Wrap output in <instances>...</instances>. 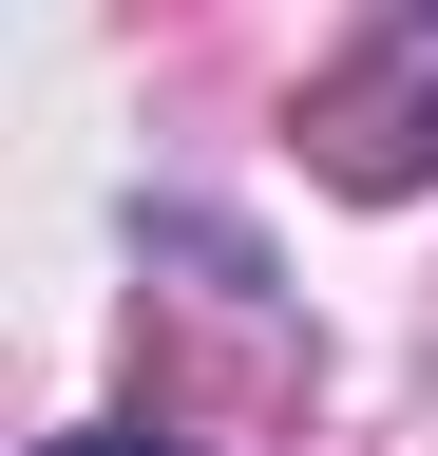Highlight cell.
I'll return each instance as SVG.
<instances>
[{
  "label": "cell",
  "instance_id": "cell-1",
  "mask_svg": "<svg viewBox=\"0 0 438 456\" xmlns=\"http://www.w3.org/2000/svg\"><path fill=\"white\" fill-rule=\"evenodd\" d=\"M38 456H172V437H38Z\"/></svg>",
  "mask_w": 438,
  "mask_h": 456
}]
</instances>
